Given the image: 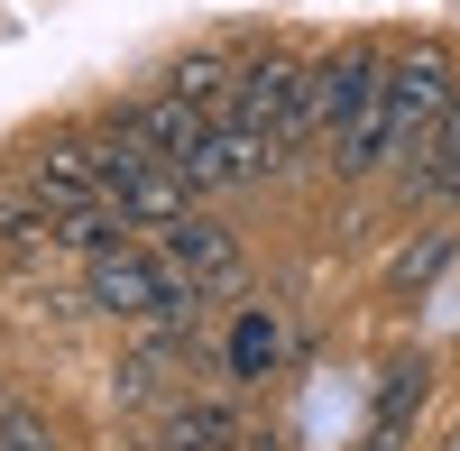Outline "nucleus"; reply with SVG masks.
I'll list each match as a JSON object with an SVG mask.
<instances>
[{"label":"nucleus","mask_w":460,"mask_h":451,"mask_svg":"<svg viewBox=\"0 0 460 451\" xmlns=\"http://www.w3.org/2000/svg\"><path fill=\"white\" fill-rule=\"evenodd\" d=\"M387 56L396 47H332L314 56V120H323V166L359 184L387 166Z\"/></svg>","instance_id":"obj_1"},{"label":"nucleus","mask_w":460,"mask_h":451,"mask_svg":"<svg viewBox=\"0 0 460 451\" xmlns=\"http://www.w3.org/2000/svg\"><path fill=\"white\" fill-rule=\"evenodd\" d=\"M221 120L267 157V175L304 166V157L323 147V120H314V56H295V47H258V56H240Z\"/></svg>","instance_id":"obj_2"},{"label":"nucleus","mask_w":460,"mask_h":451,"mask_svg":"<svg viewBox=\"0 0 460 451\" xmlns=\"http://www.w3.org/2000/svg\"><path fill=\"white\" fill-rule=\"evenodd\" d=\"M93 157H102V194H111V212H120L129 231H166V221L203 212V203H194V184H184V166L157 157V138L129 120V102L93 120Z\"/></svg>","instance_id":"obj_3"},{"label":"nucleus","mask_w":460,"mask_h":451,"mask_svg":"<svg viewBox=\"0 0 460 451\" xmlns=\"http://www.w3.org/2000/svg\"><path fill=\"white\" fill-rule=\"evenodd\" d=\"M84 305H102L111 323H138V332H166V323H184V314H203L147 231H129V240H111V249L84 258Z\"/></svg>","instance_id":"obj_4"},{"label":"nucleus","mask_w":460,"mask_h":451,"mask_svg":"<svg viewBox=\"0 0 460 451\" xmlns=\"http://www.w3.org/2000/svg\"><path fill=\"white\" fill-rule=\"evenodd\" d=\"M451 93H460V74H451L442 47H396V56H387V166H396V175L424 166V147H433V129H442Z\"/></svg>","instance_id":"obj_5"},{"label":"nucleus","mask_w":460,"mask_h":451,"mask_svg":"<svg viewBox=\"0 0 460 451\" xmlns=\"http://www.w3.org/2000/svg\"><path fill=\"white\" fill-rule=\"evenodd\" d=\"M166 249V268L184 277V295L194 305H221V295H240V277H249V258H240V240H230V221H212V212H184V221H166V231H147Z\"/></svg>","instance_id":"obj_6"},{"label":"nucleus","mask_w":460,"mask_h":451,"mask_svg":"<svg viewBox=\"0 0 460 451\" xmlns=\"http://www.w3.org/2000/svg\"><path fill=\"white\" fill-rule=\"evenodd\" d=\"M19 184L37 203H47L56 221H74V212H102L111 194H102V157H93V129H65V138H37L28 157H19Z\"/></svg>","instance_id":"obj_7"},{"label":"nucleus","mask_w":460,"mask_h":451,"mask_svg":"<svg viewBox=\"0 0 460 451\" xmlns=\"http://www.w3.org/2000/svg\"><path fill=\"white\" fill-rule=\"evenodd\" d=\"M240 442H249V424L230 396H166L157 424L138 433V451H240Z\"/></svg>","instance_id":"obj_8"},{"label":"nucleus","mask_w":460,"mask_h":451,"mask_svg":"<svg viewBox=\"0 0 460 451\" xmlns=\"http://www.w3.org/2000/svg\"><path fill=\"white\" fill-rule=\"evenodd\" d=\"M424 396H433L424 350H414V359H387V378H377V396H368V433H359V451H414V415H424Z\"/></svg>","instance_id":"obj_9"},{"label":"nucleus","mask_w":460,"mask_h":451,"mask_svg":"<svg viewBox=\"0 0 460 451\" xmlns=\"http://www.w3.org/2000/svg\"><path fill=\"white\" fill-rule=\"evenodd\" d=\"M184 184H194V203L212 212V203H230V194H249V184H267V157L230 129V120H212V138L194 147V166H184Z\"/></svg>","instance_id":"obj_10"},{"label":"nucleus","mask_w":460,"mask_h":451,"mask_svg":"<svg viewBox=\"0 0 460 451\" xmlns=\"http://www.w3.org/2000/svg\"><path fill=\"white\" fill-rule=\"evenodd\" d=\"M47 258H56V212L10 175V184H0V268L28 277V268H47Z\"/></svg>","instance_id":"obj_11"},{"label":"nucleus","mask_w":460,"mask_h":451,"mask_svg":"<svg viewBox=\"0 0 460 451\" xmlns=\"http://www.w3.org/2000/svg\"><path fill=\"white\" fill-rule=\"evenodd\" d=\"M129 120L147 129V138H157V157H175V166H194V147L212 138V111H194V102H184V93H138L129 102Z\"/></svg>","instance_id":"obj_12"},{"label":"nucleus","mask_w":460,"mask_h":451,"mask_svg":"<svg viewBox=\"0 0 460 451\" xmlns=\"http://www.w3.org/2000/svg\"><path fill=\"white\" fill-rule=\"evenodd\" d=\"M405 203H424V212H460V93H451V111H442V129H433V147H424V166L405 175Z\"/></svg>","instance_id":"obj_13"},{"label":"nucleus","mask_w":460,"mask_h":451,"mask_svg":"<svg viewBox=\"0 0 460 451\" xmlns=\"http://www.w3.org/2000/svg\"><path fill=\"white\" fill-rule=\"evenodd\" d=\"M286 350H295L286 314L249 305V314H240V332H230V378H277V368H286Z\"/></svg>","instance_id":"obj_14"},{"label":"nucleus","mask_w":460,"mask_h":451,"mask_svg":"<svg viewBox=\"0 0 460 451\" xmlns=\"http://www.w3.org/2000/svg\"><path fill=\"white\" fill-rule=\"evenodd\" d=\"M230 74H240V56H221V47H194V56H175V74H166V93H184L194 111H230Z\"/></svg>","instance_id":"obj_15"},{"label":"nucleus","mask_w":460,"mask_h":451,"mask_svg":"<svg viewBox=\"0 0 460 451\" xmlns=\"http://www.w3.org/2000/svg\"><path fill=\"white\" fill-rule=\"evenodd\" d=\"M0 451H65L47 415H28V405H0Z\"/></svg>","instance_id":"obj_16"},{"label":"nucleus","mask_w":460,"mask_h":451,"mask_svg":"<svg viewBox=\"0 0 460 451\" xmlns=\"http://www.w3.org/2000/svg\"><path fill=\"white\" fill-rule=\"evenodd\" d=\"M442 258H451V240H442V231H433V240H414V249L396 258V286H433V277H442Z\"/></svg>","instance_id":"obj_17"},{"label":"nucleus","mask_w":460,"mask_h":451,"mask_svg":"<svg viewBox=\"0 0 460 451\" xmlns=\"http://www.w3.org/2000/svg\"><path fill=\"white\" fill-rule=\"evenodd\" d=\"M433 451H460V424H451V433H442V442H433Z\"/></svg>","instance_id":"obj_18"},{"label":"nucleus","mask_w":460,"mask_h":451,"mask_svg":"<svg viewBox=\"0 0 460 451\" xmlns=\"http://www.w3.org/2000/svg\"><path fill=\"white\" fill-rule=\"evenodd\" d=\"M240 451H267V442H258V433H249V442H240Z\"/></svg>","instance_id":"obj_19"}]
</instances>
